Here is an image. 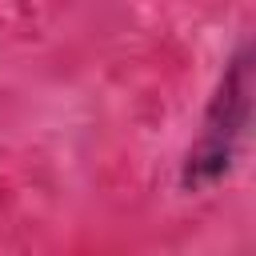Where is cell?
Segmentation results:
<instances>
[{
	"mask_svg": "<svg viewBox=\"0 0 256 256\" xmlns=\"http://www.w3.org/2000/svg\"><path fill=\"white\" fill-rule=\"evenodd\" d=\"M248 116H252V44L244 40L228 56V64L204 104L200 132L180 160L184 192H208L236 168V156H240V144L248 132Z\"/></svg>",
	"mask_w": 256,
	"mask_h": 256,
	"instance_id": "cell-1",
	"label": "cell"
}]
</instances>
